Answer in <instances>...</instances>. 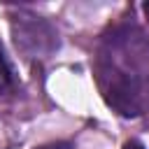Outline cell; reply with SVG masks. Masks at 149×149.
<instances>
[{
    "mask_svg": "<svg viewBox=\"0 0 149 149\" xmlns=\"http://www.w3.org/2000/svg\"><path fill=\"white\" fill-rule=\"evenodd\" d=\"M95 74L102 98L123 116H137L149 84V42L135 26L112 28L98 51Z\"/></svg>",
    "mask_w": 149,
    "mask_h": 149,
    "instance_id": "cell-1",
    "label": "cell"
},
{
    "mask_svg": "<svg viewBox=\"0 0 149 149\" xmlns=\"http://www.w3.org/2000/svg\"><path fill=\"white\" fill-rule=\"evenodd\" d=\"M16 19H21V26H19V28H14L16 47L26 49V47H28V42H33V47H30V51H33V54H35V51L47 49V47H44V42H49V44L54 47V33H51V28H49L40 16H30V14H26V16H16Z\"/></svg>",
    "mask_w": 149,
    "mask_h": 149,
    "instance_id": "cell-2",
    "label": "cell"
},
{
    "mask_svg": "<svg viewBox=\"0 0 149 149\" xmlns=\"http://www.w3.org/2000/svg\"><path fill=\"white\" fill-rule=\"evenodd\" d=\"M12 86V70L2 56V49H0V93H5L7 88Z\"/></svg>",
    "mask_w": 149,
    "mask_h": 149,
    "instance_id": "cell-3",
    "label": "cell"
},
{
    "mask_svg": "<svg viewBox=\"0 0 149 149\" xmlns=\"http://www.w3.org/2000/svg\"><path fill=\"white\" fill-rule=\"evenodd\" d=\"M35 149H74V147L68 144V142H51V144H42V147H35Z\"/></svg>",
    "mask_w": 149,
    "mask_h": 149,
    "instance_id": "cell-4",
    "label": "cell"
},
{
    "mask_svg": "<svg viewBox=\"0 0 149 149\" xmlns=\"http://www.w3.org/2000/svg\"><path fill=\"white\" fill-rule=\"evenodd\" d=\"M123 149H144V147H142L140 142H135V140H130V142H126V144H123Z\"/></svg>",
    "mask_w": 149,
    "mask_h": 149,
    "instance_id": "cell-5",
    "label": "cell"
},
{
    "mask_svg": "<svg viewBox=\"0 0 149 149\" xmlns=\"http://www.w3.org/2000/svg\"><path fill=\"white\" fill-rule=\"evenodd\" d=\"M142 9H144V16H147V21H149V0L142 5Z\"/></svg>",
    "mask_w": 149,
    "mask_h": 149,
    "instance_id": "cell-6",
    "label": "cell"
}]
</instances>
